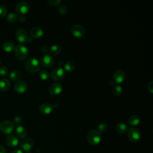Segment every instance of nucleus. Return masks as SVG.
<instances>
[{
    "label": "nucleus",
    "instance_id": "f257e3e1",
    "mask_svg": "<svg viewBox=\"0 0 153 153\" xmlns=\"http://www.w3.org/2000/svg\"><path fill=\"white\" fill-rule=\"evenodd\" d=\"M26 68L30 73L37 72L39 69V62L38 60L33 57H29L26 60Z\"/></svg>",
    "mask_w": 153,
    "mask_h": 153
},
{
    "label": "nucleus",
    "instance_id": "f03ea898",
    "mask_svg": "<svg viewBox=\"0 0 153 153\" xmlns=\"http://www.w3.org/2000/svg\"><path fill=\"white\" fill-rule=\"evenodd\" d=\"M102 139L101 133L97 130H90L87 134V140L91 145L99 144Z\"/></svg>",
    "mask_w": 153,
    "mask_h": 153
},
{
    "label": "nucleus",
    "instance_id": "7ed1b4c3",
    "mask_svg": "<svg viewBox=\"0 0 153 153\" xmlns=\"http://www.w3.org/2000/svg\"><path fill=\"white\" fill-rule=\"evenodd\" d=\"M29 53V50L24 45L19 44L14 48V54L16 57L19 60L25 59Z\"/></svg>",
    "mask_w": 153,
    "mask_h": 153
},
{
    "label": "nucleus",
    "instance_id": "20e7f679",
    "mask_svg": "<svg viewBox=\"0 0 153 153\" xmlns=\"http://www.w3.org/2000/svg\"><path fill=\"white\" fill-rule=\"evenodd\" d=\"M14 124L8 120H3L0 123V130L4 134H8L14 130Z\"/></svg>",
    "mask_w": 153,
    "mask_h": 153
},
{
    "label": "nucleus",
    "instance_id": "39448f33",
    "mask_svg": "<svg viewBox=\"0 0 153 153\" xmlns=\"http://www.w3.org/2000/svg\"><path fill=\"white\" fill-rule=\"evenodd\" d=\"M30 9V5L26 1H20L16 5V11L20 15H24L27 13Z\"/></svg>",
    "mask_w": 153,
    "mask_h": 153
},
{
    "label": "nucleus",
    "instance_id": "423d86ee",
    "mask_svg": "<svg viewBox=\"0 0 153 153\" xmlns=\"http://www.w3.org/2000/svg\"><path fill=\"white\" fill-rule=\"evenodd\" d=\"M65 70L61 66H59L54 68L51 73V78L55 81L61 80L65 77Z\"/></svg>",
    "mask_w": 153,
    "mask_h": 153
},
{
    "label": "nucleus",
    "instance_id": "0eeeda50",
    "mask_svg": "<svg viewBox=\"0 0 153 153\" xmlns=\"http://www.w3.org/2000/svg\"><path fill=\"white\" fill-rule=\"evenodd\" d=\"M128 139L132 142H136L139 141L140 137V131L135 128V127H131L129 128L127 133Z\"/></svg>",
    "mask_w": 153,
    "mask_h": 153
},
{
    "label": "nucleus",
    "instance_id": "6e6552de",
    "mask_svg": "<svg viewBox=\"0 0 153 153\" xmlns=\"http://www.w3.org/2000/svg\"><path fill=\"white\" fill-rule=\"evenodd\" d=\"M71 33L75 37L81 38L84 36L85 30L81 25L75 24L71 27Z\"/></svg>",
    "mask_w": 153,
    "mask_h": 153
},
{
    "label": "nucleus",
    "instance_id": "1a4fd4ad",
    "mask_svg": "<svg viewBox=\"0 0 153 153\" xmlns=\"http://www.w3.org/2000/svg\"><path fill=\"white\" fill-rule=\"evenodd\" d=\"M41 62L43 66L45 68H50L53 65L54 59L51 55L47 53L42 56L41 58Z\"/></svg>",
    "mask_w": 153,
    "mask_h": 153
},
{
    "label": "nucleus",
    "instance_id": "9d476101",
    "mask_svg": "<svg viewBox=\"0 0 153 153\" xmlns=\"http://www.w3.org/2000/svg\"><path fill=\"white\" fill-rule=\"evenodd\" d=\"M33 146V140L30 137L25 138L20 143V147L24 151H29Z\"/></svg>",
    "mask_w": 153,
    "mask_h": 153
},
{
    "label": "nucleus",
    "instance_id": "9b49d317",
    "mask_svg": "<svg viewBox=\"0 0 153 153\" xmlns=\"http://www.w3.org/2000/svg\"><path fill=\"white\" fill-rule=\"evenodd\" d=\"M16 39L19 42L25 43L27 42L28 35L26 31L24 29H22V28L19 29L16 31Z\"/></svg>",
    "mask_w": 153,
    "mask_h": 153
},
{
    "label": "nucleus",
    "instance_id": "f8f14e48",
    "mask_svg": "<svg viewBox=\"0 0 153 153\" xmlns=\"http://www.w3.org/2000/svg\"><path fill=\"white\" fill-rule=\"evenodd\" d=\"M53 105L49 103H44L41 104L39 107V112L43 115H48L53 111Z\"/></svg>",
    "mask_w": 153,
    "mask_h": 153
},
{
    "label": "nucleus",
    "instance_id": "ddd939ff",
    "mask_svg": "<svg viewBox=\"0 0 153 153\" xmlns=\"http://www.w3.org/2000/svg\"><path fill=\"white\" fill-rule=\"evenodd\" d=\"M126 78L125 72L121 69H118L115 71L113 74L114 81L117 83H122Z\"/></svg>",
    "mask_w": 153,
    "mask_h": 153
},
{
    "label": "nucleus",
    "instance_id": "4468645a",
    "mask_svg": "<svg viewBox=\"0 0 153 153\" xmlns=\"http://www.w3.org/2000/svg\"><path fill=\"white\" fill-rule=\"evenodd\" d=\"M48 90L49 92L52 95H57L62 92L63 90V86L60 83L55 82L50 85Z\"/></svg>",
    "mask_w": 153,
    "mask_h": 153
},
{
    "label": "nucleus",
    "instance_id": "2eb2a0df",
    "mask_svg": "<svg viewBox=\"0 0 153 153\" xmlns=\"http://www.w3.org/2000/svg\"><path fill=\"white\" fill-rule=\"evenodd\" d=\"M27 89V84L25 81L21 80L17 81L14 85V90L19 93H23Z\"/></svg>",
    "mask_w": 153,
    "mask_h": 153
},
{
    "label": "nucleus",
    "instance_id": "dca6fc26",
    "mask_svg": "<svg viewBox=\"0 0 153 153\" xmlns=\"http://www.w3.org/2000/svg\"><path fill=\"white\" fill-rule=\"evenodd\" d=\"M5 143L10 147H15L19 143V139L14 135H9L5 138Z\"/></svg>",
    "mask_w": 153,
    "mask_h": 153
},
{
    "label": "nucleus",
    "instance_id": "f3484780",
    "mask_svg": "<svg viewBox=\"0 0 153 153\" xmlns=\"http://www.w3.org/2000/svg\"><path fill=\"white\" fill-rule=\"evenodd\" d=\"M31 36L34 38H39L44 35L43 30L38 27H32L30 31Z\"/></svg>",
    "mask_w": 153,
    "mask_h": 153
},
{
    "label": "nucleus",
    "instance_id": "a211bd4d",
    "mask_svg": "<svg viewBox=\"0 0 153 153\" xmlns=\"http://www.w3.org/2000/svg\"><path fill=\"white\" fill-rule=\"evenodd\" d=\"M16 134L20 138H25L27 135V130L25 127L19 126L16 129Z\"/></svg>",
    "mask_w": 153,
    "mask_h": 153
},
{
    "label": "nucleus",
    "instance_id": "6ab92c4d",
    "mask_svg": "<svg viewBox=\"0 0 153 153\" xmlns=\"http://www.w3.org/2000/svg\"><path fill=\"white\" fill-rule=\"evenodd\" d=\"M140 121V118L139 115L134 114L131 115L128 119V124L131 126H137Z\"/></svg>",
    "mask_w": 153,
    "mask_h": 153
},
{
    "label": "nucleus",
    "instance_id": "aec40b11",
    "mask_svg": "<svg viewBox=\"0 0 153 153\" xmlns=\"http://www.w3.org/2000/svg\"><path fill=\"white\" fill-rule=\"evenodd\" d=\"M10 87V82L7 78H2L0 80V91H6Z\"/></svg>",
    "mask_w": 153,
    "mask_h": 153
},
{
    "label": "nucleus",
    "instance_id": "412c9836",
    "mask_svg": "<svg viewBox=\"0 0 153 153\" xmlns=\"http://www.w3.org/2000/svg\"><path fill=\"white\" fill-rule=\"evenodd\" d=\"M3 49L7 52H11L14 50V45L10 41H6L2 44Z\"/></svg>",
    "mask_w": 153,
    "mask_h": 153
},
{
    "label": "nucleus",
    "instance_id": "4be33fe9",
    "mask_svg": "<svg viewBox=\"0 0 153 153\" xmlns=\"http://www.w3.org/2000/svg\"><path fill=\"white\" fill-rule=\"evenodd\" d=\"M127 126L125 123H119L116 125V130L120 133H124L127 131Z\"/></svg>",
    "mask_w": 153,
    "mask_h": 153
},
{
    "label": "nucleus",
    "instance_id": "5701e85b",
    "mask_svg": "<svg viewBox=\"0 0 153 153\" xmlns=\"http://www.w3.org/2000/svg\"><path fill=\"white\" fill-rule=\"evenodd\" d=\"M22 76V73L18 70H14L10 74V77L13 81H17Z\"/></svg>",
    "mask_w": 153,
    "mask_h": 153
},
{
    "label": "nucleus",
    "instance_id": "b1692460",
    "mask_svg": "<svg viewBox=\"0 0 153 153\" xmlns=\"http://www.w3.org/2000/svg\"><path fill=\"white\" fill-rule=\"evenodd\" d=\"M76 67L75 63L73 61H68L65 63L64 68L65 71L68 72H72L73 71Z\"/></svg>",
    "mask_w": 153,
    "mask_h": 153
},
{
    "label": "nucleus",
    "instance_id": "393cba45",
    "mask_svg": "<svg viewBox=\"0 0 153 153\" xmlns=\"http://www.w3.org/2000/svg\"><path fill=\"white\" fill-rule=\"evenodd\" d=\"M112 91L114 95L116 96H119L123 93V88L119 85H115L112 88Z\"/></svg>",
    "mask_w": 153,
    "mask_h": 153
},
{
    "label": "nucleus",
    "instance_id": "a878e982",
    "mask_svg": "<svg viewBox=\"0 0 153 153\" xmlns=\"http://www.w3.org/2000/svg\"><path fill=\"white\" fill-rule=\"evenodd\" d=\"M61 51V47L57 44H54L50 48V51L52 54L57 55L60 53Z\"/></svg>",
    "mask_w": 153,
    "mask_h": 153
},
{
    "label": "nucleus",
    "instance_id": "bb28decb",
    "mask_svg": "<svg viewBox=\"0 0 153 153\" xmlns=\"http://www.w3.org/2000/svg\"><path fill=\"white\" fill-rule=\"evenodd\" d=\"M18 16L15 13H10L7 16V20L10 23H14L18 20Z\"/></svg>",
    "mask_w": 153,
    "mask_h": 153
},
{
    "label": "nucleus",
    "instance_id": "cd10ccee",
    "mask_svg": "<svg viewBox=\"0 0 153 153\" xmlns=\"http://www.w3.org/2000/svg\"><path fill=\"white\" fill-rule=\"evenodd\" d=\"M39 75L40 76V78L43 79V80H46L49 78L50 76V74L48 72V71L47 70L45 69H43L41 70L39 72Z\"/></svg>",
    "mask_w": 153,
    "mask_h": 153
},
{
    "label": "nucleus",
    "instance_id": "c85d7f7f",
    "mask_svg": "<svg viewBox=\"0 0 153 153\" xmlns=\"http://www.w3.org/2000/svg\"><path fill=\"white\" fill-rule=\"evenodd\" d=\"M7 13V8L4 4L0 5V18L4 17Z\"/></svg>",
    "mask_w": 153,
    "mask_h": 153
},
{
    "label": "nucleus",
    "instance_id": "c756f323",
    "mask_svg": "<svg viewBox=\"0 0 153 153\" xmlns=\"http://www.w3.org/2000/svg\"><path fill=\"white\" fill-rule=\"evenodd\" d=\"M58 11L59 13L62 14V15H65L66 14V13L68 12V8L65 5H60L59 8H58Z\"/></svg>",
    "mask_w": 153,
    "mask_h": 153
},
{
    "label": "nucleus",
    "instance_id": "7c9ffc66",
    "mask_svg": "<svg viewBox=\"0 0 153 153\" xmlns=\"http://www.w3.org/2000/svg\"><path fill=\"white\" fill-rule=\"evenodd\" d=\"M98 129H99V131L104 133L105 131H106V130H108V126L106 125V124L105 123H101L100 124H99V127H98Z\"/></svg>",
    "mask_w": 153,
    "mask_h": 153
},
{
    "label": "nucleus",
    "instance_id": "2f4dec72",
    "mask_svg": "<svg viewBox=\"0 0 153 153\" xmlns=\"http://www.w3.org/2000/svg\"><path fill=\"white\" fill-rule=\"evenodd\" d=\"M8 72V71L6 66H3L0 68V74L1 75H3V76H6V75H7Z\"/></svg>",
    "mask_w": 153,
    "mask_h": 153
},
{
    "label": "nucleus",
    "instance_id": "473e14b6",
    "mask_svg": "<svg viewBox=\"0 0 153 153\" xmlns=\"http://www.w3.org/2000/svg\"><path fill=\"white\" fill-rule=\"evenodd\" d=\"M48 3L53 6H57L60 5L62 3V1L60 0H48L47 1Z\"/></svg>",
    "mask_w": 153,
    "mask_h": 153
},
{
    "label": "nucleus",
    "instance_id": "72a5a7b5",
    "mask_svg": "<svg viewBox=\"0 0 153 153\" xmlns=\"http://www.w3.org/2000/svg\"><path fill=\"white\" fill-rule=\"evenodd\" d=\"M148 90L151 93H153V81H151L148 84Z\"/></svg>",
    "mask_w": 153,
    "mask_h": 153
},
{
    "label": "nucleus",
    "instance_id": "f704fd0d",
    "mask_svg": "<svg viewBox=\"0 0 153 153\" xmlns=\"http://www.w3.org/2000/svg\"><path fill=\"white\" fill-rule=\"evenodd\" d=\"M41 50H42V51L43 53H44L45 54H47V53H48V51L50 50L48 46L47 45H43V46L42 47V48H41Z\"/></svg>",
    "mask_w": 153,
    "mask_h": 153
},
{
    "label": "nucleus",
    "instance_id": "c9c22d12",
    "mask_svg": "<svg viewBox=\"0 0 153 153\" xmlns=\"http://www.w3.org/2000/svg\"><path fill=\"white\" fill-rule=\"evenodd\" d=\"M19 21H20V22L23 23V22H25V20H26V17H25L24 15H20V17H19Z\"/></svg>",
    "mask_w": 153,
    "mask_h": 153
},
{
    "label": "nucleus",
    "instance_id": "e433bc0d",
    "mask_svg": "<svg viewBox=\"0 0 153 153\" xmlns=\"http://www.w3.org/2000/svg\"><path fill=\"white\" fill-rule=\"evenodd\" d=\"M21 121H22V118H21L20 117H18V116L14 118V121L15 123H20Z\"/></svg>",
    "mask_w": 153,
    "mask_h": 153
},
{
    "label": "nucleus",
    "instance_id": "4c0bfd02",
    "mask_svg": "<svg viewBox=\"0 0 153 153\" xmlns=\"http://www.w3.org/2000/svg\"><path fill=\"white\" fill-rule=\"evenodd\" d=\"M0 153H6V150L5 148L1 145H0Z\"/></svg>",
    "mask_w": 153,
    "mask_h": 153
},
{
    "label": "nucleus",
    "instance_id": "58836bf2",
    "mask_svg": "<svg viewBox=\"0 0 153 153\" xmlns=\"http://www.w3.org/2000/svg\"><path fill=\"white\" fill-rule=\"evenodd\" d=\"M11 153H23V152L20 149H15Z\"/></svg>",
    "mask_w": 153,
    "mask_h": 153
},
{
    "label": "nucleus",
    "instance_id": "ea45409f",
    "mask_svg": "<svg viewBox=\"0 0 153 153\" xmlns=\"http://www.w3.org/2000/svg\"><path fill=\"white\" fill-rule=\"evenodd\" d=\"M1 59H0V65H1Z\"/></svg>",
    "mask_w": 153,
    "mask_h": 153
}]
</instances>
